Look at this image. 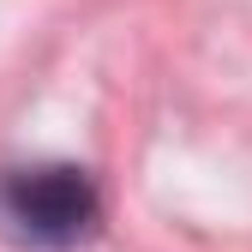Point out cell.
Returning <instances> with one entry per match:
<instances>
[{"mask_svg":"<svg viewBox=\"0 0 252 252\" xmlns=\"http://www.w3.org/2000/svg\"><path fill=\"white\" fill-rule=\"evenodd\" d=\"M0 210L6 222L30 240H48V246H66L78 234H90L96 222V186L84 180V168H18L0 186Z\"/></svg>","mask_w":252,"mask_h":252,"instance_id":"6da1fadb","label":"cell"}]
</instances>
